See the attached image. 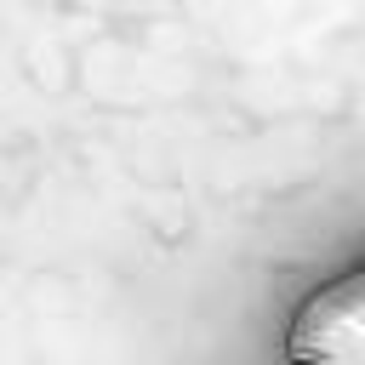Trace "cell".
<instances>
[{"mask_svg": "<svg viewBox=\"0 0 365 365\" xmlns=\"http://www.w3.org/2000/svg\"><path fill=\"white\" fill-rule=\"evenodd\" d=\"M279 365H365V257L325 274L297 302Z\"/></svg>", "mask_w": 365, "mask_h": 365, "instance_id": "obj_1", "label": "cell"}]
</instances>
